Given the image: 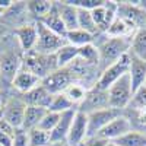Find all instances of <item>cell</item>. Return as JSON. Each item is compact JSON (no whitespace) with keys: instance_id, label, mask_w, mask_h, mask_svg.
Segmentation results:
<instances>
[{"instance_id":"obj_1","label":"cell","mask_w":146,"mask_h":146,"mask_svg":"<svg viewBox=\"0 0 146 146\" xmlns=\"http://www.w3.org/2000/svg\"><path fill=\"white\" fill-rule=\"evenodd\" d=\"M130 41L131 38L129 36H108L98 47L100 62H102L105 67L117 62L121 56L130 51Z\"/></svg>"},{"instance_id":"obj_2","label":"cell","mask_w":146,"mask_h":146,"mask_svg":"<svg viewBox=\"0 0 146 146\" xmlns=\"http://www.w3.org/2000/svg\"><path fill=\"white\" fill-rule=\"evenodd\" d=\"M22 67L32 72L41 80L50 75L51 72L58 69L57 62H56V54H40L34 50L23 54Z\"/></svg>"},{"instance_id":"obj_3","label":"cell","mask_w":146,"mask_h":146,"mask_svg":"<svg viewBox=\"0 0 146 146\" xmlns=\"http://www.w3.org/2000/svg\"><path fill=\"white\" fill-rule=\"evenodd\" d=\"M108 107L114 110H123L130 105L131 98H133V88H131V80L129 73L123 78H120L115 83H113L108 88Z\"/></svg>"},{"instance_id":"obj_4","label":"cell","mask_w":146,"mask_h":146,"mask_svg":"<svg viewBox=\"0 0 146 146\" xmlns=\"http://www.w3.org/2000/svg\"><path fill=\"white\" fill-rule=\"evenodd\" d=\"M75 73L76 72L73 69H70V66L56 69L54 72H51L50 75L45 76L41 80V85L51 95L63 94L70 86V85L76 83V75H75Z\"/></svg>"},{"instance_id":"obj_5","label":"cell","mask_w":146,"mask_h":146,"mask_svg":"<svg viewBox=\"0 0 146 146\" xmlns=\"http://www.w3.org/2000/svg\"><path fill=\"white\" fill-rule=\"evenodd\" d=\"M129 67H130V51L124 56H121L113 64L105 67L101 73L98 82L95 83V86L102 91H108V88L113 83H115L120 78H123L126 73H129Z\"/></svg>"},{"instance_id":"obj_6","label":"cell","mask_w":146,"mask_h":146,"mask_svg":"<svg viewBox=\"0 0 146 146\" xmlns=\"http://www.w3.org/2000/svg\"><path fill=\"white\" fill-rule=\"evenodd\" d=\"M35 25L36 31H38V41H36L34 51L40 54H56L63 45L67 44L66 38L45 28L41 22H35Z\"/></svg>"},{"instance_id":"obj_7","label":"cell","mask_w":146,"mask_h":146,"mask_svg":"<svg viewBox=\"0 0 146 146\" xmlns=\"http://www.w3.org/2000/svg\"><path fill=\"white\" fill-rule=\"evenodd\" d=\"M22 50H15V47H9L7 50L0 51V76L5 80L10 82L13 80L16 73L22 69Z\"/></svg>"},{"instance_id":"obj_8","label":"cell","mask_w":146,"mask_h":146,"mask_svg":"<svg viewBox=\"0 0 146 146\" xmlns=\"http://www.w3.org/2000/svg\"><path fill=\"white\" fill-rule=\"evenodd\" d=\"M121 113L123 111L114 110V108H102V110H96V111L86 114L88 115V137L96 136L108 123H111L114 118L121 115Z\"/></svg>"},{"instance_id":"obj_9","label":"cell","mask_w":146,"mask_h":146,"mask_svg":"<svg viewBox=\"0 0 146 146\" xmlns=\"http://www.w3.org/2000/svg\"><path fill=\"white\" fill-rule=\"evenodd\" d=\"M117 16L126 21L129 25H131L136 31L146 27V10L142 6L131 5L129 2L118 3Z\"/></svg>"},{"instance_id":"obj_10","label":"cell","mask_w":146,"mask_h":146,"mask_svg":"<svg viewBox=\"0 0 146 146\" xmlns=\"http://www.w3.org/2000/svg\"><path fill=\"white\" fill-rule=\"evenodd\" d=\"M25 110H27V104L22 101V98H10L5 102L0 118L9 123L12 127L21 129L23 124Z\"/></svg>"},{"instance_id":"obj_11","label":"cell","mask_w":146,"mask_h":146,"mask_svg":"<svg viewBox=\"0 0 146 146\" xmlns=\"http://www.w3.org/2000/svg\"><path fill=\"white\" fill-rule=\"evenodd\" d=\"M102 108H110L108 107V92L94 86L92 89L86 91L85 100L79 104L78 111L85 113V114H89L92 111L102 110Z\"/></svg>"},{"instance_id":"obj_12","label":"cell","mask_w":146,"mask_h":146,"mask_svg":"<svg viewBox=\"0 0 146 146\" xmlns=\"http://www.w3.org/2000/svg\"><path fill=\"white\" fill-rule=\"evenodd\" d=\"M117 7L118 3L115 2H105L102 6L91 10L92 19L96 28H98V32H107V29L110 28V25L117 16Z\"/></svg>"},{"instance_id":"obj_13","label":"cell","mask_w":146,"mask_h":146,"mask_svg":"<svg viewBox=\"0 0 146 146\" xmlns=\"http://www.w3.org/2000/svg\"><path fill=\"white\" fill-rule=\"evenodd\" d=\"M88 137V115L85 113L76 111L73 123L70 126V131L66 139L67 146H79Z\"/></svg>"},{"instance_id":"obj_14","label":"cell","mask_w":146,"mask_h":146,"mask_svg":"<svg viewBox=\"0 0 146 146\" xmlns=\"http://www.w3.org/2000/svg\"><path fill=\"white\" fill-rule=\"evenodd\" d=\"M131 131V123L130 120L124 115H118L117 118H114L111 123H108L98 135V137H102L108 142H114L117 139H120L121 136H124L126 133Z\"/></svg>"},{"instance_id":"obj_15","label":"cell","mask_w":146,"mask_h":146,"mask_svg":"<svg viewBox=\"0 0 146 146\" xmlns=\"http://www.w3.org/2000/svg\"><path fill=\"white\" fill-rule=\"evenodd\" d=\"M13 35L16 36V41L23 54L32 51L38 41V31L35 23H23L13 31Z\"/></svg>"},{"instance_id":"obj_16","label":"cell","mask_w":146,"mask_h":146,"mask_svg":"<svg viewBox=\"0 0 146 146\" xmlns=\"http://www.w3.org/2000/svg\"><path fill=\"white\" fill-rule=\"evenodd\" d=\"M76 111L78 110H70V111L62 113V117H60L57 126L50 133V143H66V139L70 131V126L73 123Z\"/></svg>"},{"instance_id":"obj_17","label":"cell","mask_w":146,"mask_h":146,"mask_svg":"<svg viewBox=\"0 0 146 146\" xmlns=\"http://www.w3.org/2000/svg\"><path fill=\"white\" fill-rule=\"evenodd\" d=\"M40 85H41V79L36 75H34L32 72L23 69V67L16 73V76L12 80V86L16 91H19L21 94H27L32 91L34 88L40 86Z\"/></svg>"},{"instance_id":"obj_18","label":"cell","mask_w":146,"mask_h":146,"mask_svg":"<svg viewBox=\"0 0 146 146\" xmlns=\"http://www.w3.org/2000/svg\"><path fill=\"white\" fill-rule=\"evenodd\" d=\"M129 76L131 80L133 94L140 89L143 85H146V62L130 54V67H129Z\"/></svg>"},{"instance_id":"obj_19","label":"cell","mask_w":146,"mask_h":146,"mask_svg":"<svg viewBox=\"0 0 146 146\" xmlns=\"http://www.w3.org/2000/svg\"><path fill=\"white\" fill-rule=\"evenodd\" d=\"M53 96L50 92H48L42 85H40V86L34 88L32 91L23 94L22 96V101L25 102L27 105H34V107H42V108H47L50 107L51 101H53Z\"/></svg>"},{"instance_id":"obj_20","label":"cell","mask_w":146,"mask_h":146,"mask_svg":"<svg viewBox=\"0 0 146 146\" xmlns=\"http://www.w3.org/2000/svg\"><path fill=\"white\" fill-rule=\"evenodd\" d=\"M54 3H56V7L58 10L60 18H62L67 32L79 29V25H78V7L67 3V0H64V2H54Z\"/></svg>"},{"instance_id":"obj_21","label":"cell","mask_w":146,"mask_h":146,"mask_svg":"<svg viewBox=\"0 0 146 146\" xmlns=\"http://www.w3.org/2000/svg\"><path fill=\"white\" fill-rule=\"evenodd\" d=\"M36 22H41L45 28H48L50 31H53L54 34H57V35H60V36H63V38H66L67 29H66V27H64L62 18H60V13H58V10H57V7H56V3H54V7L51 9L50 13L45 15L42 19L36 21Z\"/></svg>"},{"instance_id":"obj_22","label":"cell","mask_w":146,"mask_h":146,"mask_svg":"<svg viewBox=\"0 0 146 146\" xmlns=\"http://www.w3.org/2000/svg\"><path fill=\"white\" fill-rule=\"evenodd\" d=\"M48 110L42 108V107H34V105H27L25 110V115H23V124L22 129L23 130H32L35 127H38V124L41 123V120L44 118V115L47 114Z\"/></svg>"},{"instance_id":"obj_23","label":"cell","mask_w":146,"mask_h":146,"mask_svg":"<svg viewBox=\"0 0 146 146\" xmlns=\"http://www.w3.org/2000/svg\"><path fill=\"white\" fill-rule=\"evenodd\" d=\"M130 54L146 62V29H137L131 35L130 41Z\"/></svg>"},{"instance_id":"obj_24","label":"cell","mask_w":146,"mask_h":146,"mask_svg":"<svg viewBox=\"0 0 146 146\" xmlns=\"http://www.w3.org/2000/svg\"><path fill=\"white\" fill-rule=\"evenodd\" d=\"M53 7H54V2H51V0H31V2H27L28 13L36 18V21H40L45 15H48Z\"/></svg>"},{"instance_id":"obj_25","label":"cell","mask_w":146,"mask_h":146,"mask_svg":"<svg viewBox=\"0 0 146 146\" xmlns=\"http://www.w3.org/2000/svg\"><path fill=\"white\" fill-rule=\"evenodd\" d=\"M95 35L83 31V29H75V31H69L66 34V41L67 44L73 45V47H85V45H89L94 42Z\"/></svg>"},{"instance_id":"obj_26","label":"cell","mask_w":146,"mask_h":146,"mask_svg":"<svg viewBox=\"0 0 146 146\" xmlns=\"http://www.w3.org/2000/svg\"><path fill=\"white\" fill-rule=\"evenodd\" d=\"M79 54V48L78 47H73L70 44L63 45L60 50L56 53V62H57V67H67L73 60L78 58Z\"/></svg>"},{"instance_id":"obj_27","label":"cell","mask_w":146,"mask_h":146,"mask_svg":"<svg viewBox=\"0 0 146 146\" xmlns=\"http://www.w3.org/2000/svg\"><path fill=\"white\" fill-rule=\"evenodd\" d=\"M76 105L73 104L67 96L66 94H57L53 96V101L50 104V107H48V111H53V113H58V114H62V113H66V111H70V110H78L75 108Z\"/></svg>"},{"instance_id":"obj_28","label":"cell","mask_w":146,"mask_h":146,"mask_svg":"<svg viewBox=\"0 0 146 146\" xmlns=\"http://www.w3.org/2000/svg\"><path fill=\"white\" fill-rule=\"evenodd\" d=\"M131 31H136V29L131 25H129L126 21L115 16V19L113 21V23L110 25V28L107 29L105 34L108 36H129L131 34Z\"/></svg>"},{"instance_id":"obj_29","label":"cell","mask_w":146,"mask_h":146,"mask_svg":"<svg viewBox=\"0 0 146 146\" xmlns=\"http://www.w3.org/2000/svg\"><path fill=\"white\" fill-rule=\"evenodd\" d=\"M78 25H79V29H83V31H86L92 35L98 34V28H96L95 22L92 19L91 10L78 9Z\"/></svg>"},{"instance_id":"obj_30","label":"cell","mask_w":146,"mask_h":146,"mask_svg":"<svg viewBox=\"0 0 146 146\" xmlns=\"http://www.w3.org/2000/svg\"><path fill=\"white\" fill-rule=\"evenodd\" d=\"M114 142L118 146H146V135L131 130Z\"/></svg>"},{"instance_id":"obj_31","label":"cell","mask_w":146,"mask_h":146,"mask_svg":"<svg viewBox=\"0 0 146 146\" xmlns=\"http://www.w3.org/2000/svg\"><path fill=\"white\" fill-rule=\"evenodd\" d=\"M78 58L82 60V63H85V66H89V64H98V62H100L98 47H95L94 44L80 47V48H79Z\"/></svg>"},{"instance_id":"obj_32","label":"cell","mask_w":146,"mask_h":146,"mask_svg":"<svg viewBox=\"0 0 146 146\" xmlns=\"http://www.w3.org/2000/svg\"><path fill=\"white\" fill-rule=\"evenodd\" d=\"M29 146H48L50 145V133H47L38 127L28 131Z\"/></svg>"},{"instance_id":"obj_33","label":"cell","mask_w":146,"mask_h":146,"mask_svg":"<svg viewBox=\"0 0 146 146\" xmlns=\"http://www.w3.org/2000/svg\"><path fill=\"white\" fill-rule=\"evenodd\" d=\"M66 96L75 104V105H79L83 100H85V95H86V89H85L83 85H79V83H73L64 91Z\"/></svg>"},{"instance_id":"obj_34","label":"cell","mask_w":146,"mask_h":146,"mask_svg":"<svg viewBox=\"0 0 146 146\" xmlns=\"http://www.w3.org/2000/svg\"><path fill=\"white\" fill-rule=\"evenodd\" d=\"M60 117H62V114L58 113H53V111H47V114L44 115V118L41 120V123L38 124V129L47 131V133H51L54 130V127L57 126Z\"/></svg>"},{"instance_id":"obj_35","label":"cell","mask_w":146,"mask_h":146,"mask_svg":"<svg viewBox=\"0 0 146 146\" xmlns=\"http://www.w3.org/2000/svg\"><path fill=\"white\" fill-rule=\"evenodd\" d=\"M67 3L75 6L78 9H86V10H94L105 3V0H67Z\"/></svg>"},{"instance_id":"obj_36","label":"cell","mask_w":146,"mask_h":146,"mask_svg":"<svg viewBox=\"0 0 146 146\" xmlns=\"http://www.w3.org/2000/svg\"><path fill=\"white\" fill-rule=\"evenodd\" d=\"M130 105H133L137 110L146 108V85H143L140 89H137L135 94H133V98H131Z\"/></svg>"},{"instance_id":"obj_37","label":"cell","mask_w":146,"mask_h":146,"mask_svg":"<svg viewBox=\"0 0 146 146\" xmlns=\"http://www.w3.org/2000/svg\"><path fill=\"white\" fill-rule=\"evenodd\" d=\"M12 146H29V139H28V131L21 129L15 130V135H13V143Z\"/></svg>"},{"instance_id":"obj_38","label":"cell","mask_w":146,"mask_h":146,"mask_svg":"<svg viewBox=\"0 0 146 146\" xmlns=\"http://www.w3.org/2000/svg\"><path fill=\"white\" fill-rule=\"evenodd\" d=\"M15 127H12L9 123H6L5 120H2L0 118V131H3V133H7V135H10V136H13L15 135Z\"/></svg>"},{"instance_id":"obj_39","label":"cell","mask_w":146,"mask_h":146,"mask_svg":"<svg viewBox=\"0 0 146 146\" xmlns=\"http://www.w3.org/2000/svg\"><path fill=\"white\" fill-rule=\"evenodd\" d=\"M12 143H13V136L0 131V145L2 146H12Z\"/></svg>"},{"instance_id":"obj_40","label":"cell","mask_w":146,"mask_h":146,"mask_svg":"<svg viewBox=\"0 0 146 146\" xmlns=\"http://www.w3.org/2000/svg\"><path fill=\"white\" fill-rule=\"evenodd\" d=\"M3 105H5V100H3V94L0 92V114H2V110H3Z\"/></svg>"},{"instance_id":"obj_41","label":"cell","mask_w":146,"mask_h":146,"mask_svg":"<svg viewBox=\"0 0 146 146\" xmlns=\"http://www.w3.org/2000/svg\"><path fill=\"white\" fill-rule=\"evenodd\" d=\"M6 34V28H5V25H0V40L3 38V35Z\"/></svg>"},{"instance_id":"obj_42","label":"cell","mask_w":146,"mask_h":146,"mask_svg":"<svg viewBox=\"0 0 146 146\" xmlns=\"http://www.w3.org/2000/svg\"><path fill=\"white\" fill-rule=\"evenodd\" d=\"M140 120L143 121V123H146V108L142 110V115H140Z\"/></svg>"},{"instance_id":"obj_43","label":"cell","mask_w":146,"mask_h":146,"mask_svg":"<svg viewBox=\"0 0 146 146\" xmlns=\"http://www.w3.org/2000/svg\"><path fill=\"white\" fill-rule=\"evenodd\" d=\"M64 143H50V145H48V146H63Z\"/></svg>"},{"instance_id":"obj_44","label":"cell","mask_w":146,"mask_h":146,"mask_svg":"<svg viewBox=\"0 0 146 146\" xmlns=\"http://www.w3.org/2000/svg\"><path fill=\"white\" fill-rule=\"evenodd\" d=\"M107 146H118V145H117L115 142H108V145H107Z\"/></svg>"},{"instance_id":"obj_45","label":"cell","mask_w":146,"mask_h":146,"mask_svg":"<svg viewBox=\"0 0 146 146\" xmlns=\"http://www.w3.org/2000/svg\"><path fill=\"white\" fill-rule=\"evenodd\" d=\"M145 29H146V27H145Z\"/></svg>"},{"instance_id":"obj_46","label":"cell","mask_w":146,"mask_h":146,"mask_svg":"<svg viewBox=\"0 0 146 146\" xmlns=\"http://www.w3.org/2000/svg\"><path fill=\"white\" fill-rule=\"evenodd\" d=\"M0 146H2V145H0Z\"/></svg>"}]
</instances>
